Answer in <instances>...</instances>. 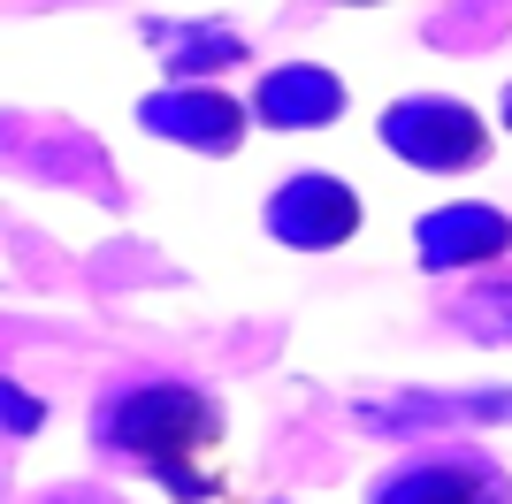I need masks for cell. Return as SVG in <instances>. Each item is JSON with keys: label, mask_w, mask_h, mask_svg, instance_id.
<instances>
[{"label": "cell", "mask_w": 512, "mask_h": 504, "mask_svg": "<svg viewBox=\"0 0 512 504\" xmlns=\"http://www.w3.org/2000/svg\"><path fill=\"white\" fill-rule=\"evenodd\" d=\"M100 436L130 459H146L153 474L184 497H207L214 474H207V451L222 443V413H214L207 390H184V382H146L130 390L115 413L100 420Z\"/></svg>", "instance_id": "6da1fadb"}, {"label": "cell", "mask_w": 512, "mask_h": 504, "mask_svg": "<svg viewBox=\"0 0 512 504\" xmlns=\"http://www.w3.org/2000/svg\"><path fill=\"white\" fill-rule=\"evenodd\" d=\"M383 146L413 168H474L490 161V123L467 100H398L383 115Z\"/></svg>", "instance_id": "7a4b0ae2"}, {"label": "cell", "mask_w": 512, "mask_h": 504, "mask_svg": "<svg viewBox=\"0 0 512 504\" xmlns=\"http://www.w3.org/2000/svg\"><path fill=\"white\" fill-rule=\"evenodd\" d=\"M268 230L283 237V245H344V237L360 230V199L337 184V176H291V184L268 199Z\"/></svg>", "instance_id": "3957f363"}, {"label": "cell", "mask_w": 512, "mask_h": 504, "mask_svg": "<svg viewBox=\"0 0 512 504\" xmlns=\"http://www.w3.org/2000/svg\"><path fill=\"white\" fill-rule=\"evenodd\" d=\"M138 115H146V130H161L176 146H199V153H230L245 138V107L230 92H214V84H176V92L146 100Z\"/></svg>", "instance_id": "277c9868"}, {"label": "cell", "mask_w": 512, "mask_h": 504, "mask_svg": "<svg viewBox=\"0 0 512 504\" xmlns=\"http://www.w3.org/2000/svg\"><path fill=\"white\" fill-rule=\"evenodd\" d=\"M375 504H512V482L490 459H428V466H398Z\"/></svg>", "instance_id": "5b68a950"}, {"label": "cell", "mask_w": 512, "mask_h": 504, "mask_svg": "<svg viewBox=\"0 0 512 504\" xmlns=\"http://www.w3.org/2000/svg\"><path fill=\"white\" fill-rule=\"evenodd\" d=\"M253 115L260 123H276V130H321V123H337L344 115V84L329 77V69L299 62V69H268L253 92Z\"/></svg>", "instance_id": "8992f818"}, {"label": "cell", "mask_w": 512, "mask_h": 504, "mask_svg": "<svg viewBox=\"0 0 512 504\" xmlns=\"http://www.w3.org/2000/svg\"><path fill=\"white\" fill-rule=\"evenodd\" d=\"M512 245V222L497 207H444L421 222V260L428 268H467V260H497Z\"/></svg>", "instance_id": "52a82bcc"}, {"label": "cell", "mask_w": 512, "mask_h": 504, "mask_svg": "<svg viewBox=\"0 0 512 504\" xmlns=\"http://www.w3.org/2000/svg\"><path fill=\"white\" fill-rule=\"evenodd\" d=\"M505 123H512V92H505Z\"/></svg>", "instance_id": "ba28073f"}]
</instances>
